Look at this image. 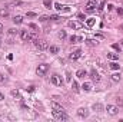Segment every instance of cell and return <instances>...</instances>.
<instances>
[{
    "label": "cell",
    "instance_id": "obj_1",
    "mask_svg": "<svg viewBox=\"0 0 123 122\" xmlns=\"http://www.w3.org/2000/svg\"><path fill=\"white\" fill-rule=\"evenodd\" d=\"M34 46L39 49V50H47L49 49V45H47V42L46 40H40V39H34Z\"/></svg>",
    "mask_w": 123,
    "mask_h": 122
},
{
    "label": "cell",
    "instance_id": "obj_2",
    "mask_svg": "<svg viewBox=\"0 0 123 122\" xmlns=\"http://www.w3.org/2000/svg\"><path fill=\"white\" fill-rule=\"evenodd\" d=\"M50 82H52L53 85H56V86H63V83H64V81L62 79V76L57 75V73H53V75L50 76Z\"/></svg>",
    "mask_w": 123,
    "mask_h": 122
},
{
    "label": "cell",
    "instance_id": "obj_3",
    "mask_svg": "<svg viewBox=\"0 0 123 122\" xmlns=\"http://www.w3.org/2000/svg\"><path fill=\"white\" fill-rule=\"evenodd\" d=\"M52 114H53V116H55L57 121H67V119H69V116L64 114V111H56V109H53Z\"/></svg>",
    "mask_w": 123,
    "mask_h": 122
},
{
    "label": "cell",
    "instance_id": "obj_4",
    "mask_svg": "<svg viewBox=\"0 0 123 122\" xmlns=\"http://www.w3.org/2000/svg\"><path fill=\"white\" fill-rule=\"evenodd\" d=\"M105 111L107 112V115H110V116H116L117 114H119V108L116 106V105H107L106 108H105Z\"/></svg>",
    "mask_w": 123,
    "mask_h": 122
},
{
    "label": "cell",
    "instance_id": "obj_5",
    "mask_svg": "<svg viewBox=\"0 0 123 122\" xmlns=\"http://www.w3.org/2000/svg\"><path fill=\"white\" fill-rule=\"evenodd\" d=\"M47 70H49V65H47V63H40V65L37 66V69H36V73H37L39 76H43V75L47 73Z\"/></svg>",
    "mask_w": 123,
    "mask_h": 122
},
{
    "label": "cell",
    "instance_id": "obj_6",
    "mask_svg": "<svg viewBox=\"0 0 123 122\" xmlns=\"http://www.w3.org/2000/svg\"><path fill=\"white\" fill-rule=\"evenodd\" d=\"M97 7V1H92V0H87V4H86V12L93 13Z\"/></svg>",
    "mask_w": 123,
    "mask_h": 122
},
{
    "label": "cell",
    "instance_id": "obj_7",
    "mask_svg": "<svg viewBox=\"0 0 123 122\" xmlns=\"http://www.w3.org/2000/svg\"><path fill=\"white\" fill-rule=\"evenodd\" d=\"M20 37H22V40H23V42H29V40L33 39L29 30H20Z\"/></svg>",
    "mask_w": 123,
    "mask_h": 122
},
{
    "label": "cell",
    "instance_id": "obj_8",
    "mask_svg": "<svg viewBox=\"0 0 123 122\" xmlns=\"http://www.w3.org/2000/svg\"><path fill=\"white\" fill-rule=\"evenodd\" d=\"M80 56H82V50H80V49H76V50H73V52L69 55V59H70V61H77Z\"/></svg>",
    "mask_w": 123,
    "mask_h": 122
},
{
    "label": "cell",
    "instance_id": "obj_9",
    "mask_svg": "<svg viewBox=\"0 0 123 122\" xmlns=\"http://www.w3.org/2000/svg\"><path fill=\"white\" fill-rule=\"evenodd\" d=\"M77 116L79 118H87L89 116V109L87 108H79L77 109Z\"/></svg>",
    "mask_w": 123,
    "mask_h": 122
},
{
    "label": "cell",
    "instance_id": "obj_10",
    "mask_svg": "<svg viewBox=\"0 0 123 122\" xmlns=\"http://www.w3.org/2000/svg\"><path fill=\"white\" fill-rule=\"evenodd\" d=\"M53 6H55V9H56L57 12H64V13L70 12V7H67V6H62L60 3H55Z\"/></svg>",
    "mask_w": 123,
    "mask_h": 122
},
{
    "label": "cell",
    "instance_id": "obj_11",
    "mask_svg": "<svg viewBox=\"0 0 123 122\" xmlns=\"http://www.w3.org/2000/svg\"><path fill=\"white\" fill-rule=\"evenodd\" d=\"M67 26L72 27V29H80V27H82V23L74 22V20H69V22H67Z\"/></svg>",
    "mask_w": 123,
    "mask_h": 122
},
{
    "label": "cell",
    "instance_id": "obj_12",
    "mask_svg": "<svg viewBox=\"0 0 123 122\" xmlns=\"http://www.w3.org/2000/svg\"><path fill=\"white\" fill-rule=\"evenodd\" d=\"M90 78H92V81H94V82H99V81H100V76H99V73L96 72V69H92V70H90Z\"/></svg>",
    "mask_w": 123,
    "mask_h": 122
},
{
    "label": "cell",
    "instance_id": "obj_13",
    "mask_svg": "<svg viewBox=\"0 0 123 122\" xmlns=\"http://www.w3.org/2000/svg\"><path fill=\"white\" fill-rule=\"evenodd\" d=\"M92 109L93 111H96V112H102V111H105V106L102 105V103H93V106H92Z\"/></svg>",
    "mask_w": 123,
    "mask_h": 122
},
{
    "label": "cell",
    "instance_id": "obj_14",
    "mask_svg": "<svg viewBox=\"0 0 123 122\" xmlns=\"http://www.w3.org/2000/svg\"><path fill=\"white\" fill-rule=\"evenodd\" d=\"M76 76H77L79 79H83L85 76H87V72H86L85 69H79V70L76 72Z\"/></svg>",
    "mask_w": 123,
    "mask_h": 122
},
{
    "label": "cell",
    "instance_id": "obj_15",
    "mask_svg": "<svg viewBox=\"0 0 123 122\" xmlns=\"http://www.w3.org/2000/svg\"><path fill=\"white\" fill-rule=\"evenodd\" d=\"M50 105H52V108H53V109H56V111H64V108L62 106L60 103H57V102H55V101H53Z\"/></svg>",
    "mask_w": 123,
    "mask_h": 122
},
{
    "label": "cell",
    "instance_id": "obj_16",
    "mask_svg": "<svg viewBox=\"0 0 123 122\" xmlns=\"http://www.w3.org/2000/svg\"><path fill=\"white\" fill-rule=\"evenodd\" d=\"M49 52L53 53V55H57V53L60 52V47H59V46H50V47H49Z\"/></svg>",
    "mask_w": 123,
    "mask_h": 122
},
{
    "label": "cell",
    "instance_id": "obj_17",
    "mask_svg": "<svg viewBox=\"0 0 123 122\" xmlns=\"http://www.w3.org/2000/svg\"><path fill=\"white\" fill-rule=\"evenodd\" d=\"M9 9L4 7V9H0V17H9Z\"/></svg>",
    "mask_w": 123,
    "mask_h": 122
},
{
    "label": "cell",
    "instance_id": "obj_18",
    "mask_svg": "<svg viewBox=\"0 0 123 122\" xmlns=\"http://www.w3.org/2000/svg\"><path fill=\"white\" fill-rule=\"evenodd\" d=\"M82 89H83L85 92H90L92 91V83H89V82L83 83V85H82Z\"/></svg>",
    "mask_w": 123,
    "mask_h": 122
},
{
    "label": "cell",
    "instance_id": "obj_19",
    "mask_svg": "<svg viewBox=\"0 0 123 122\" xmlns=\"http://www.w3.org/2000/svg\"><path fill=\"white\" fill-rule=\"evenodd\" d=\"M107 59L109 61H117L119 59V55L117 53H107Z\"/></svg>",
    "mask_w": 123,
    "mask_h": 122
},
{
    "label": "cell",
    "instance_id": "obj_20",
    "mask_svg": "<svg viewBox=\"0 0 123 122\" xmlns=\"http://www.w3.org/2000/svg\"><path fill=\"white\" fill-rule=\"evenodd\" d=\"M72 89H73V91L76 92V93H77V92H80V88H79V83H77L76 81H73V82H72Z\"/></svg>",
    "mask_w": 123,
    "mask_h": 122
},
{
    "label": "cell",
    "instance_id": "obj_21",
    "mask_svg": "<svg viewBox=\"0 0 123 122\" xmlns=\"http://www.w3.org/2000/svg\"><path fill=\"white\" fill-rule=\"evenodd\" d=\"M23 4H25L23 1H20V0H14V1H12V3L9 4V7H10V6H12V7H16V6H23Z\"/></svg>",
    "mask_w": 123,
    "mask_h": 122
},
{
    "label": "cell",
    "instance_id": "obj_22",
    "mask_svg": "<svg viewBox=\"0 0 123 122\" xmlns=\"http://www.w3.org/2000/svg\"><path fill=\"white\" fill-rule=\"evenodd\" d=\"M13 22H14L16 25H20V23H23V17H22V16H14V17H13Z\"/></svg>",
    "mask_w": 123,
    "mask_h": 122
},
{
    "label": "cell",
    "instance_id": "obj_23",
    "mask_svg": "<svg viewBox=\"0 0 123 122\" xmlns=\"http://www.w3.org/2000/svg\"><path fill=\"white\" fill-rule=\"evenodd\" d=\"M110 78H112V81H113V82H119L122 76H120V73H113V75H112Z\"/></svg>",
    "mask_w": 123,
    "mask_h": 122
},
{
    "label": "cell",
    "instance_id": "obj_24",
    "mask_svg": "<svg viewBox=\"0 0 123 122\" xmlns=\"http://www.w3.org/2000/svg\"><path fill=\"white\" fill-rule=\"evenodd\" d=\"M110 69L117 70V69H119V63H117L116 61H112V63H110Z\"/></svg>",
    "mask_w": 123,
    "mask_h": 122
},
{
    "label": "cell",
    "instance_id": "obj_25",
    "mask_svg": "<svg viewBox=\"0 0 123 122\" xmlns=\"http://www.w3.org/2000/svg\"><path fill=\"white\" fill-rule=\"evenodd\" d=\"M86 43L89 46H96L97 45V40H94V39H86Z\"/></svg>",
    "mask_w": 123,
    "mask_h": 122
},
{
    "label": "cell",
    "instance_id": "obj_26",
    "mask_svg": "<svg viewBox=\"0 0 123 122\" xmlns=\"http://www.w3.org/2000/svg\"><path fill=\"white\" fill-rule=\"evenodd\" d=\"M12 96L17 98V99H22V96H20V92L17 91V89H13V91H12Z\"/></svg>",
    "mask_w": 123,
    "mask_h": 122
},
{
    "label": "cell",
    "instance_id": "obj_27",
    "mask_svg": "<svg viewBox=\"0 0 123 122\" xmlns=\"http://www.w3.org/2000/svg\"><path fill=\"white\" fill-rule=\"evenodd\" d=\"M43 4L46 6V9H52V7H53V1H50V0H44Z\"/></svg>",
    "mask_w": 123,
    "mask_h": 122
},
{
    "label": "cell",
    "instance_id": "obj_28",
    "mask_svg": "<svg viewBox=\"0 0 123 122\" xmlns=\"http://www.w3.org/2000/svg\"><path fill=\"white\" fill-rule=\"evenodd\" d=\"M94 23H96V19H87V20H86V25H87L89 27H93Z\"/></svg>",
    "mask_w": 123,
    "mask_h": 122
},
{
    "label": "cell",
    "instance_id": "obj_29",
    "mask_svg": "<svg viewBox=\"0 0 123 122\" xmlns=\"http://www.w3.org/2000/svg\"><path fill=\"white\" fill-rule=\"evenodd\" d=\"M112 49H115V50L120 52V50H122V46H120V45H117V43H113V45H112Z\"/></svg>",
    "mask_w": 123,
    "mask_h": 122
},
{
    "label": "cell",
    "instance_id": "obj_30",
    "mask_svg": "<svg viewBox=\"0 0 123 122\" xmlns=\"http://www.w3.org/2000/svg\"><path fill=\"white\" fill-rule=\"evenodd\" d=\"M27 26L30 27L31 30H34V32H37V30H39V26H37V25H34V23H29Z\"/></svg>",
    "mask_w": 123,
    "mask_h": 122
},
{
    "label": "cell",
    "instance_id": "obj_31",
    "mask_svg": "<svg viewBox=\"0 0 123 122\" xmlns=\"http://www.w3.org/2000/svg\"><path fill=\"white\" fill-rule=\"evenodd\" d=\"M17 33H20V32L17 30V29H14V27H13V29H9V34H10V36H14V34H17Z\"/></svg>",
    "mask_w": 123,
    "mask_h": 122
},
{
    "label": "cell",
    "instance_id": "obj_32",
    "mask_svg": "<svg viewBox=\"0 0 123 122\" xmlns=\"http://www.w3.org/2000/svg\"><path fill=\"white\" fill-rule=\"evenodd\" d=\"M57 36H59V39H66V36H67V34H66V32H64V30H60Z\"/></svg>",
    "mask_w": 123,
    "mask_h": 122
},
{
    "label": "cell",
    "instance_id": "obj_33",
    "mask_svg": "<svg viewBox=\"0 0 123 122\" xmlns=\"http://www.w3.org/2000/svg\"><path fill=\"white\" fill-rule=\"evenodd\" d=\"M69 40H70V43H77V36H70Z\"/></svg>",
    "mask_w": 123,
    "mask_h": 122
},
{
    "label": "cell",
    "instance_id": "obj_34",
    "mask_svg": "<svg viewBox=\"0 0 123 122\" xmlns=\"http://www.w3.org/2000/svg\"><path fill=\"white\" fill-rule=\"evenodd\" d=\"M50 19H52V20H55V22H59L62 17H60V16H57V14H53V16H50Z\"/></svg>",
    "mask_w": 123,
    "mask_h": 122
},
{
    "label": "cell",
    "instance_id": "obj_35",
    "mask_svg": "<svg viewBox=\"0 0 123 122\" xmlns=\"http://www.w3.org/2000/svg\"><path fill=\"white\" fill-rule=\"evenodd\" d=\"M26 16H27V17H36L37 14H36L34 12H27V13H26Z\"/></svg>",
    "mask_w": 123,
    "mask_h": 122
},
{
    "label": "cell",
    "instance_id": "obj_36",
    "mask_svg": "<svg viewBox=\"0 0 123 122\" xmlns=\"http://www.w3.org/2000/svg\"><path fill=\"white\" fill-rule=\"evenodd\" d=\"M105 6H106V3H105V1H100V3H99V7H97V10H103V7H105Z\"/></svg>",
    "mask_w": 123,
    "mask_h": 122
},
{
    "label": "cell",
    "instance_id": "obj_37",
    "mask_svg": "<svg viewBox=\"0 0 123 122\" xmlns=\"http://www.w3.org/2000/svg\"><path fill=\"white\" fill-rule=\"evenodd\" d=\"M77 17H79V20H82V22H85V20H86V17H85V14H83V13H79V14H77Z\"/></svg>",
    "mask_w": 123,
    "mask_h": 122
},
{
    "label": "cell",
    "instance_id": "obj_38",
    "mask_svg": "<svg viewBox=\"0 0 123 122\" xmlns=\"http://www.w3.org/2000/svg\"><path fill=\"white\" fill-rule=\"evenodd\" d=\"M49 19H50L49 16H40V19H39V20H40V22H47Z\"/></svg>",
    "mask_w": 123,
    "mask_h": 122
},
{
    "label": "cell",
    "instance_id": "obj_39",
    "mask_svg": "<svg viewBox=\"0 0 123 122\" xmlns=\"http://www.w3.org/2000/svg\"><path fill=\"white\" fill-rule=\"evenodd\" d=\"M119 106H120V108H123V101L120 99V98H117V108H119Z\"/></svg>",
    "mask_w": 123,
    "mask_h": 122
},
{
    "label": "cell",
    "instance_id": "obj_40",
    "mask_svg": "<svg viewBox=\"0 0 123 122\" xmlns=\"http://www.w3.org/2000/svg\"><path fill=\"white\" fill-rule=\"evenodd\" d=\"M117 14L123 17V9H122V7H117Z\"/></svg>",
    "mask_w": 123,
    "mask_h": 122
},
{
    "label": "cell",
    "instance_id": "obj_41",
    "mask_svg": "<svg viewBox=\"0 0 123 122\" xmlns=\"http://www.w3.org/2000/svg\"><path fill=\"white\" fill-rule=\"evenodd\" d=\"M4 82H6V78L3 75H0V83H4Z\"/></svg>",
    "mask_w": 123,
    "mask_h": 122
},
{
    "label": "cell",
    "instance_id": "obj_42",
    "mask_svg": "<svg viewBox=\"0 0 123 122\" xmlns=\"http://www.w3.org/2000/svg\"><path fill=\"white\" fill-rule=\"evenodd\" d=\"M94 37H97V39H103V34H100V33H96V34H94Z\"/></svg>",
    "mask_w": 123,
    "mask_h": 122
},
{
    "label": "cell",
    "instance_id": "obj_43",
    "mask_svg": "<svg viewBox=\"0 0 123 122\" xmlns=\"http://www.w3.org/2000/svg\"><path fill=\"white\" fill-rule=\"evenodd\" d=\"M66 79H67V81H70V79H72V78H70V72H69V70L66 72Z\"/></svg>",
    "mask_w": 123,
    "mask_h": 122
},
{
    "label": "cell",
    "instance_id": "obj_44",
    "mask_svg": "<svg viewBox=\"0 0 123 122\" xmlns=\"http://www.w3.org/2000/svg\"><path fill=\"white\" fill-rule=\"evenodd\" d=\"M112 9H113V4L109 3V4H107V10H112Z\"/></svg>",
    "mask_w": 123,
    "mask_h": 122
},
{
    "label": "cell",
    "instance_id": "obj_45",
    "mask_svg": "<svg viewBox=\"0 0 123 122\" xmlns=\"http://www.w3.org/2000/svg\"><path fill=\"white\" fill-rule=\"evenodd\" d=\"M3 99H4V95H3V93L0 92V101H3Z\"/></svg>",
    "mask_w": 123,
    "mask_h": 122
},
{
    "label": "cell",
    "instance_id": "obj_46",
    "mask_svg": "<svg viewBox=\"0 0 123 122\" xmlns=\"http://www.w3.org/2000/svg\"><path fill=\"white\" fill-rule=\"evenodd\" d=\"M119 30H122V32H123V23L120 25V26H119Z\"/></svg>",
    "mask_w": 123,
    "mask_h": 122
},
{
    "label": "cell",
    "instance_id": "obj_47",
    "mask_svg": "<svg viewBox=\"0 0 123 122\" xmlns=\"http://www.w3.org/2000/svg\"><path fill=\"white\" fill-rule=\"evenodd\" d=\"M1 30H3V25L0 23V33H1Z\"/></svg>",
    "mask_w": 123,
    "mask_h": 122
},
{
    "label": "cell",
    "instance_id": "obj_48",
    "mask_svg": "<svg viewBox=\"0 0 123 122\" xmlns=\"http://www.w3.org/2000/svg\"><path fill=\"white\" fill-rule=\"evenodd\" d=\"M120 46H122V47H123V39H122V40H120Z\"/></svg>",
    "mask_w": 123,
    "mask_h": 122
},
{
    "label": "cell",
    "instance_id": "obj_49",
    "mask_svg": "<svg viewBox=\"0 0 123 122\" xmlns=\"http://www.w3.org/2000/svg\"><path fill=\"white\" fill-rule=\"evenodd\" d=\"M92 1H97V3H100V0H92Z\"/></svg>",
    "mask_w": 123,
    "mask_h": 122
},
{
    "label": "cell",
    "instance_id": "obj_50",
    "mask_svg": "<svg viewBox=\"0 0 123 122\" xmlns=\"http://www.w3.org/2000/svg\"><path fill=\"white\" fill-rule=\"evenodd\" d=\"M0 34H1V33H0ZM0 42H1V39H0Z\"/></svg>",
    "mask_w": 123,
    "mask_h": 122
}]
</instances>
